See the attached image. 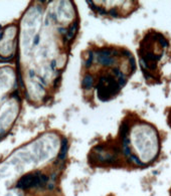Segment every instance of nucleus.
<instances>
[{
	"label": "nucleus",
	"mask_w": 171,
	"mask_h": 196,
	"mask_svg": "<svg viewBox=\"0 0 171 196\" xmlns=\"http://www.w3.org/2000/svg\"><path fill=\"white\" fill-rule=\"evenodd\" d=\"M17 27L8 25L0 30V60L8 61L15 56L17 49Z\"/></svg>",
	"instance_id": "1"
},
{
	"label": "nucleus",
	"mask_w": 171,
	"mask_h": 196,
	"mask_svg": "<svg viewBox=\"0 0 171 196\" xmlns=\"http://www.w3.org/2000/svg\"><path fill=\"white\" fill-rule=\"evenodd\" d=\"M159 37H160V38H158L157 40L159 41V43H160V44H161L163 47H167V46H168V41L166 40V38H165L164 36H162L161 34L159 35Z\"/></svg>",
	"instance_id": "2"
}]
</instances>
